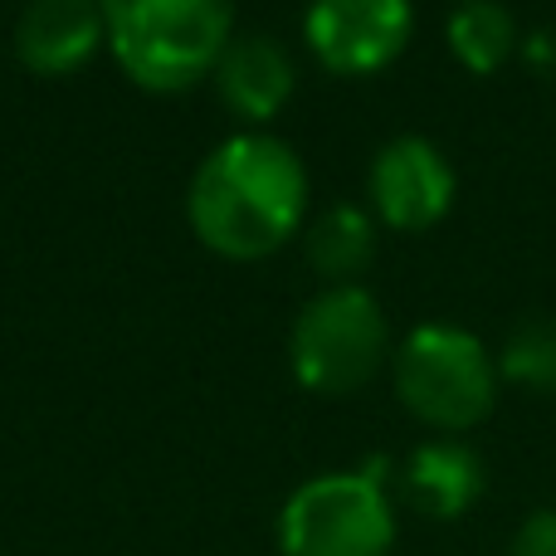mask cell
<instances>
[{"instance_id":"obj_5","label":"cell","mask_w":556,"mask_h":556,"mask_svg":"<svg viewBox=\"0 0 556 556\" xmlns=\"http://www.w3.org/2000/svg\"><path fill=\"white\" fill-rule=\"evenodd\" d=\"M391 327L386 313L362 283L323 288L298 313L288 337V362L303 391L317 395H352L381 371Z\"/></svg>"},{"instance_id":"obj_8","label":"cell","mask_w":556,"mask_h":556,"mask_svg":"<svg viewBox=\"0 0 556 556\" xmlns=\"http://www.w3.org/2000/svg\"><path fill=\"white\" fill-rule=\"evenodd\" d=\"M103 45L108 29L98 0H25L15 20V54L39 78L78 74Z\"/></svg>"},{"instance_id":"obj_2","label":"cell","mask_w":556,"mask_h":556,"mask_svg":"<svg viewBox=\"0 0 556 556\" xmlns=\"http://www.w3.org/2000/svg\"><path fill=\"white\" fill-rule=\"evenodd\" d=\"M117 68L147 93H186L235 39V0H98Z\"/></svg>"},{"instance_id":"obj_6","label":"cell","mask_w":556,"mask_h":556,"mask_svg":"<svg viewBox=\"0 0 556 556\" xmlns=\"http://www.w3.org/2000/svg\"><path fill=\"white\" fill-rule=\"evenodd\" d=\"M410 0H313L303 15L307 49L332 74H381L410 45Z\"/></svg>"},{"instance_id":"obj_7","label":"cell","mask_w":556,"mask_h":556,"mask_svg":"<svg viewBox=\"0 0 556 556\" xmlns=\"http://www.w3.org/2000/svg\"><path fill=\"white\" fill-rule=\"evenodd\" d=\"M371 211L391 230H430L454 205V166L430 137H395L371 162Z\"/></svg>"},{"instance_id":"obj_4","label":"cell","mask_w":556,"mask_h":556,"mask_svg":"<svg viewBox=\"0 0 556 556\" xmlns=\"http://www.w3.org/2000/svg\"><path fill=\"white\" fill-rule=\"evenodd\" d=\"M391 547L395 508L381 464L317 473L298 483L278 508V552L283 556H391Z\"/></svg>"},{"instance_id":"obj_10","label":"cell","mask_w":556,"mask_h":556,"mask_svg":"<svg viewBox=\"0 0 556 556\" xmlns=\"http://www.w3.org/2000/svg\"><path fill=\"white\" fill-rule=\"evenodd\" d=\"M401 479H405V498H410V508H420L425 518L450 522V518H464V513L483 498L489 473H483V459L469 450V444L430 440L410 454V464H405Z\"/></svg>"},{"instance_id":"obj_12","label":"cell","mask_w":556,"mask_h":556,"mask_svg":"<svg viewBox=\"0 0 556 556\" xmlns=\"http://www.w3.org/2000/svg\"><path fill=\"white\" fill-rule=\"evenodd\" d=\"M450 49L469 74H498L518 49V20L498 0H464L450 20Z\"/></svg>"},{"instance_id":"obj_9","label":"cell","mask_w":556,"mask_h":556,"mask_svg":"<svg viewBox=\"0 0 556 556\" xmlns=\"http://www.w3.org/2000/svg\"><path fill=\"white\" fill-rule=\"evenodd\" d=\"M215 88L220 103L244 123H269L283 113V103L293 98V59L288 49L269 35H240L230 39V49L215 64Z\"/></svg>"},{"instance_id":"obj_14","label":"cell","mask_w":556,"mask_h":556,"mask_svg":"<svg viewBox=\"0 0 556 556\" xmlns=\"http://www.w3.org/2000/svg\"><path fill=\"white\" fill-rule=\"evenodd\" d=\"M508 556H556V508H538L513 532Z\"/></svg>"},{"instance_id":"obj_13","label":"cell","mask_w":556,"mask_h":556,"mask_svg":"<svg viewBox=\"0 0 556 556\" xmlns=\"http://www.w3.org/2000/svg\"><path fill=\"white\" fill-rule=\"evenodd\" d=\"M498 371L503 381L528 391H556V317H528L522 327H513Z\"/></svg>"},{"instance_id":"obj_3","label":"cell","mask_w":556,"mask_h":556,"mask_svg":"<svg viewBox=\"0 0 556 556\" xmlns=\"http://www.w3.org/2000/svg\"><path fill=\"white\" fill-rule=\"evenodd\" d=\"M391 381L415 420L444 434H464L489 420L498 395V366L469 327L425 323L395 346Z\"/></svg>"},{"instance_id":"obj_11","label":"cell","mask_w":556,"mask_h":556,"mask_svg":"<svg viewBox=\"0 0 556 556\" xmlns=\"http://www.w3.org/2000/svg\"><path fill=\"white\" fill-rule=\"evenodd\" d=\"M371 254H376V220L362 205H332L307 230V264H313L317 278H327V288L356 283V274L371 264Z\"/></svg>"},{"instance_id":"obj_1","label":"cell","mask_w":556,"mask_h":556,"mask_svg":"<svg viewBox=\"0 0 556 556\" xmlns=\"http://www.w3.org/2000/svg\"><path fill=\"white\" fill-rule=\"evenodd\" d=\"M186 215L195 240L220 260H269L293 240L307 215L303 156L269 132L230 137L195 166Z\"/></svg>"},{"instance_id":"obj_15","label":"cell","mask_w":556,"mask_h":556,"mask_svg":"<svg viewBox=\"0 0 556 556\" xmlns=\"http://www.w3.org/2000/svg\"><path fill=\"white\" fill-rule=\"evenodd\" d=\"M459 5H464V0H459Z\"/></svg>"}]
</instances>
